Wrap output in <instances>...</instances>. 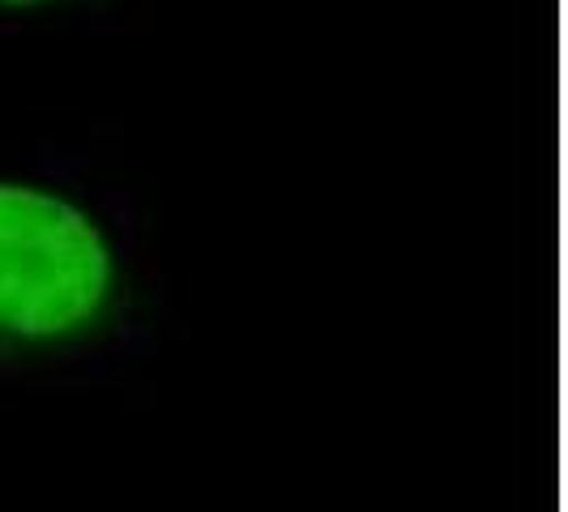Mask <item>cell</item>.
<instances>
[{"mask_svg": "<svg viewBox=\"0 0 568 512\" xmlns=\"http://www.w3.org/2000/svg\"><path fill=\"white\" fill-rule=\"evenodd\" d=\"M145 0H0V34L34 30H120Z\"/></svg>", "mask_w": 568, "mask_h": 512, "instance_id": "obj_2", "label": "cell"}, {"mask_svg": "<svg viewBox=\"0 0 568 512\" xmlns=\"http://www.w3.org/2000/svg\"><path fill=\"white\" fill-rule=\"evenodd\" d=\"M163 334L142 197L82 150L0 154V385L108 380Z\"/></svg>", "mask_w": 568, "mask_h": 512, "instance_id": "obj_1", "label": "cell"}]
</instances>
